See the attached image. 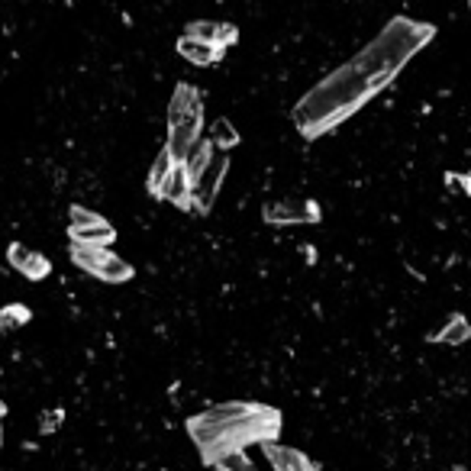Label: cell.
Instances as JSON below:
<instances>
[{"instance_id":"obj_1","label":"cell","mask_w":471,"mask_h":471,"mask_svg":"<svg viewBox=\"0 0 471 471\" xmlns=\"http://www.w3.org/2000/svg\"><path fill=\"white\" fill-rule=\"evenodd\" d=\"M391 81H385L362 55H356L352 62L339 65L333 74H327V78L319 81L313 91H307L300 97V103L294 107L298 132L307 139H319L323 132L346 123L348 116L356 113V110H362Z\"/></svg>"},{"instance_id":"obj_2","label":"cell","mask_w":471,"mask_h":471,"mask_svg":"<svg viewBox=\"0 0 471 471\" xmlns=\"http://www.w3.org/2000/svg\"><path fill=\"white\" fill-rule=\"evenodd\" d=\"M278 433H281V414L275 407L246 400L217 404L188 420V436L201 449L203 462H211L220 452L246 449L249 443H275Z\"/></svg>"},{"instance_id":"obj_3","label":"cell","mask_w":471,"mask_h":471,"mask_svg":"<svg viewBox=\"0 0 471 471\" xmlns=\"http://www.w3.org/2000/svg\"><path fill=\"white\" fill-rule=\"evenodd\" d=\"M203 139V97L194 84H178L168 107V152L178 162Z\"/></svg>"},{"instance_id":"obj_4","label":"cell","mask_w":471,"mask_h":471,"mask_svg":"<svg viewBox=\"0 0 471 471\" xmlns=\"http://www.w3.org/2000/svg\"><path fill=\"white\" fill-rule=\"evenodd\" d=\"M72 261L81 271H87L91 278L107 284H123L136 275L130 261H123L120 255H113L103 246H74L72 242Z\"/></svg>"},{"instance_id":"obj_5","label":"cell","mask_w":471,"mask_h":471,"mask_svg":"<svg viewBox=\"0 0 471 471\" xmlns=\"http://www.w3.org/2000/svg\"><path fill=\"white\" fill-rule=\"evenodd\" d=\"M74 246H103L116 240V230L110 226V220H103L101 213L87 211V207H72V230H68Z\"/></svg>"},{"instance_id":"obj_6","label":"cell","mask_w":471,"mask_h":471,"mask_svg":"<svg viewBox=\"0 0 471 471\" xmlns=\"http://www.w3.org/2000/svg\"><path fill=\"white\" fill-rule=\"evenodd\" d=\"M226 172H230V152H217L211 165H207V172H203L201 178L194 182V207L201 213H207L213 207L220 188H223Z\"/></svg>"},{"instance_id":"obj_7","label":"cell","mask_w":471,"mask_h":471,"mask_svg":"<svg viewBox=\"0 0 471 471\" xmlns=\"http://www.w3.org/2000/svg\"><path fill=\"white\" fill-rule=\"evenodd\" d=\"M265 220H269V223H281V226L317 223L319 211L313 201H278V203H269V207H265Z\"/></svg>"},{"instance_id":"obj_8","label":"cell","mask_w":471,"mask_h":471,"mask_svg":"<svg viewBox=\"0 0 471 471\" xmlns=\"http://www.w3.org/2000/svg\"><path fill=\"white\" fill-rule=\"evenodd\" d=\"M7 259H10V265H14L16 271H23V275L29 278V281H43V278L52 271V261L45 259L43 252L20 246V242H14V246L7 249Z\"/></svg>"},{"instance_id":"obj_9","label":"cell","mask_w":471,"mask_h":471,"mask_svg":"<svg viewBox=\"0 0 471 471\" xmlns=\"http://www.w3.org/2000/svg\"><path fill=\"white\" fill-rule=\"evenodd\" d=\"M184 36L201 39V43L217 45V49H223V52H226V45H232V43H236V39H240V29L230 26V23L197 20V23H191V26L184 29Z\"/></svg>"},{"instance_id":"obj_10","label":"cell","mask_w":471,"mask_h":471,"mask_svg":"<svg viewBox=\"0 0 471 471\" xmlns=\"http://www.w3.org/2000/svg\"><path fill=\"white\" fill-rule=\"evenodd\" d=\"M162 201L174 203V207H182V211H188L191 203H194V182H191V174H188V168H184V162H178V165H174V172H172V178H168Z\"/></svg>"},{"instance_id":"obj_11","label":"cell","mask_w":471,"mask_h":471,"mask_svg":"<svg viewBox=\"0 0 471 471\" xmlns=\"http://www.w3.org/2000/svg\"><path fill=\"white\" fill-rule=\"evenodd\" d=\"M265 458L271 462L275 471H317V465L298 449H288V446L265 443Z\"/></svg>"},{"instance_id":"obj_12","label":"cell","mask_w":471,"mask_h":471,"mask_svg":"<svg viewBox=\"0 0 471 471\" xmlns=\"http://www.w3.org/2000/svg\"><path fill=\"white\" fill-rule=\"evenodd\" d=\"M178 55L188 58L191 65H213V62H220V58H223V49L201 43V39L182 36V39H178Z\"/></svg>"},{"instance_id":"obj_13","label":"cell","mask_w":471,"mask_h":471,"mask_svg":"<svg viewBox=\"0 0 471 471\" xmlns=\"http://www.w3.org/2000/svg\"><path fill=\"white\" fill-rule=\"evenodd\" d=\"M468 339H471V323H468V317H462V313H452L449 323L429 336V342H439V346H462V342H468Z\"/></svg>"},{"instance_id":"obj_14","label":"cell","mask_w":471,"mask_h":471,"mask_svg":"<svg viewBox=\"0 0 471 471\" xmlns=\"http://www.w3.org/2000/svg\"><path fill=\"white\" fill-rule=\"evenodd\" d=\"M174 165H178V159L168 152V145H165V152H162L159 159L152 162V172H149V182H145L149 194L159 197V201H162V194H165V184H168V178H172Z\"/></svg>"},{"instance_id":"obj_15","label":"cell","mask_w":471,"mask_h":471,"mask_svg":"<svg viewBox=\"0 0 471 471\" xmlns=\"http://www.w3.org/2000/svg\"><path fill=\"white\" fill-rule=\"evenodd\" d=\"M203 465H211V468H217V471H259L255 462H249V456L242 449L220 452V456H213L211 462H203Z\"/></svg>"},{"instance_id":"obj_16","label":"cell","mask_w":471,"mask_h":471,"mask_svg":"<svg viewBox=\"0 0 471 471\" xmlns=\"http://www.w3.org/2000/svg\"><path fill=\"white\" fill-rule=\"evenodd\" d=\"M213 145H217L220 152H230V145H236L240 142V132L232 130L230 123H226V120H220L217 126H213V139H211Z\"/></svg>"},{"instance_id":"obj_17","label":"cell","mask_w":471,"mask_h":471,"mask_svg":"<svg viewBox=\"0 0 471 471\" xmlns=\"http://www.w3.org/2000/svg\"><path fill=\"white\" fill-rule=\"evenodd\" d=\"M29 319V310L20 304H10L4 307V313H0V329H14V327H23Z\"/></svg>"},{"instance_id":"obj_18","label":"cell","mask_w":471,"mask_h":471,"mask_svg":"<svg viewBox=\"0 0 471 471\" xmlns=\"http://www.w3.org/2000/svg\"><path fill=\"white\" fill-rule=\"evenodd\" d=\"M58 420H62V410H55V414H45L43 423H39V429H43V433H52V429H58Z\"/></svg>"},{"instance_id":"obj_19","label":"cell","mask_w":471,"mask_h":471,"mask_svg":"<svg viewBox=\"0 0 471 471\" xmlns=\"http://www.w3.org/2000/svg\"><path fill=\"white\" fill-rule=\"evenodd\" d=\"M4 414H7V407L0 404V420H4ZM0 446H4V429H0Z\"/></svg>"},{"instance_id":"obj_20","label":"cell","mask_w":471,"mask_h":471,"mask_svg":"<svg viewBox=\"0 0 471 471\" xmlns=\"http://www.w3.org/2000/svg\"><path fill=\"white\" fill-rule=\"evenodd\" d=\"M468 10H471V0H468Z\"/></svg>"}]
</instances>
